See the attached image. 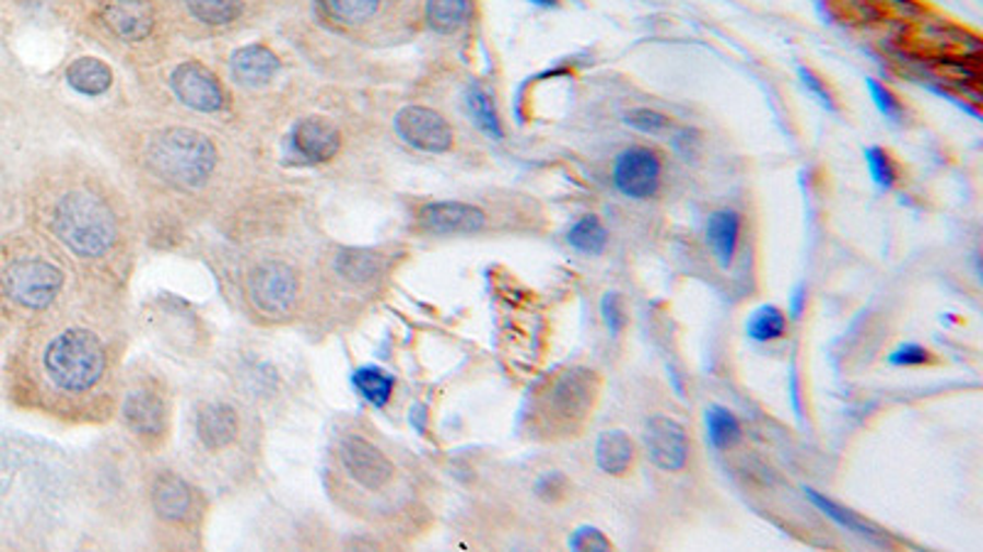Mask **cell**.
<instances>
[{
    "mask_svg": "<svg viewBox=\"0 0 983 552\" xmlns=\"http://www.w3.org/2000/svg\"><path fill=\"white\" fill-rule=\"evenodd\" d=\"M244 437L242 413L226 400H207L195 413V439L207 455H226Z\"/></svg>",
    "mask_w": 983,
    "mask_h": 552,
    "instance_id": "cell-9",
    "label": "cell"
},
{
    "mask_svg": "<svg viewBox=\"0 0 983 552\" xmlns=\"http://www.w3.org/2000/svg\"><path fill=\"white\" fill-rule=\"evenodd\" d=\"M396 130H399V136L406 143L433 155L448 153L455 138L448 120L438 110L425 106H406L403 110H399Z\"/></svg>",
    "mask_w": 983,
    "mask_h": 552,
    "instance_id": "cell-11",
    "label": "cell"
},
{
    "mask_svg": "<svg viewBox=\"0 0 983 552\" xmlns=\"http://www.w3.org/2000/svg\"><path fill=\"white\" fill-rule=\"evenodd\" d=\"M529 3L539 8H559L561 0H529Z\"/></svg>",
    "mask_w": 983,
    "mask_h": 552,
    "instance_id": "cell-41",
    "label": "cell"
},
{
    "mask_svg": "<svg viewBox=\"0 0 983 552\" xmlns=\"http://www.w3.org/2000/svg\"><path fill=\"white\" fill-rule=\"evenodd\" d=\"M382 270L384 263L374 250H342L335 258V273L352 287L374 285V280L382 275Z\"/></svg>",
    "mask_w": 983,
    "mask_h": 552,
    "instance_id": "cell-21",
    "label": "cell"
},
{
    "mask_svg": "<svg viewBox=\"0 0 983 552\" xmlns=\"http://www.w3.org/2000/svg\"><path fill=\"white\" fill-rule=\"evenodd\" d=\"M569 491V479L561 471H546V474L536 481V494L543 501H559Z\"/></svg>",
    "mask_w": 983,
    "mask_h": 552,
    "instance_id": "cell-38",
    "label": "cell"
},
{
    "mask_svg": "<svg viewBox=\"0 0 983 552\" xmlns=\"http://www.w3.org/2000/svg\"><path fill=\"white\" fill-rule=\"evenodd\" d=\"M929 359L932 356H929V351L925 347L902 344V347H898L896 351H892L888 361H890L892 366H922V364H927Z\"/></svg>",
    "mask_w": 983,
    "mask_h": 552,
    "instance_id": "cell-39",
    "label": "cell"
},
{
    "mask_svg": "<svg viewBox=\"0 0 983 552\" xmlns=\"http://www.w3.org/2000/svg\"><path fill=\"white\" fill-rule=\"evenodd\" d=\"M399 467L372 435L342 433L330 451V486L350 510H372L394 491Z\"/></svg>",
    "mask_w": 983,
    "mask_h": 552,
    "instance_id": "cell-4",
    "label": "cell"
},
{
    "mask_svg": "<svg viewBox=\"0 0 983 552\" xmlns=\"http://www.w3.org/2000/svg\"><path fill=\"white\" fill-rule=\"evenodd\" d=\"M745 329H748V337L754 341H774L787 334V317H784L780 307L762 305L760 309H754Z\"/></svg>",
    "mask_w": 983,
    "mask_h": 552,
    "instance_id": "cell-30",
    "label": "cell"
},
{
    "mask_svg": "<svg viewBox=\"0 0 983 552\" xmlns=\"http://www.w3.org/2000/svg\"><path fill=\"white\" fill-rule=\"evenodd\" d=\"M248 303L268 319H285L301 300V280L283 260H264L246 278Z\"/></svg>",
    "mask_w": 983,
    "mask_h": 552,
    "instance_id": "cell-7",
    "label": "cell"
},
{
    "mask_svg": "<svg viewBox=\"0 0 983 552\" xmlns=\"http://www.w3.org/2000/svg\"><path fill=\"white\" fill-rule=\"evenodd\" d=\"M866 86H868V92H870L873 104H876V108L880 110L882 116L890 118V120H902V116H905V108H902L900 98L892 94L886 84L876 82V79H866Z\"/></svg>",
    "mask_w": 983,
    "mask_h": 552,
    "instance_id": "cell-34",
    "label": "cell"
},
{
    "mask_svg": "<svg viewBox=\"0 0 983 552\" xmlns=\"http://www.w3.org/2000/svg\"><path fill=\"white\" fill-rule=\"evenodd\" d=\"M634 445L628 433L622 430H608L602 433L598 445H595V465L610 477H622L632 467Z\"/></svg>",
    "mask_w": 983,
    "mask_h": 552,
    "instance_id": "cell-20",
    "label": "cell"
},
{
    "mask_svg": "<svg viewBox=\"0 0 983 552\" xmlns=\"http://www.w3.org/2000/svg\"><path fill=\"white\" fill-rule=\"evenodd\" d=\"M124 331L92 307H52L27 322L10 359L17 406L67 423H104L121 394Z\"/></svg>",
    "mask_w": 983,
    "mask_h": 552,
    "instance_id": "cell-1",
    "label": "cell"
},
{
    "mask_svg": "<svg viewBox=\"0 0 983 552\" xmlns=\"http://www.w3.org/2000/svg\"><path fill=\"white\" fill-rule=\"evenodd\" d=\"M740 228H742V219L738 212L733 209H721V212H713L709 216L706 224V244L711 248L713 258L716 263L728 270L736 260L738 254V244H740Z\"/></svg>",
    "mask_w": 983,
    "mask_h": 552,
    "instance_id": "cell-18",
    "label": "cell"
},
{
    "mask_svg": "<svg viewBox=\"0 0 983 552\" xmlns=\"http://www.w3.org/2000/svg\"><path fill=\"white\" fill-rule=\"evenodd\" d=\"M565 238H569L571 248L585 256H600L608 248V228L602 226V221L595 214H585L575 221Z\"/></svg>",
    "mask_w": 983,
    "mask_h": 552,
    "instance_id": "cell-26",
    "label": "cell"
},
{
    "mask_svg": "<svg viewBox=\"0 0 983 552\" xmlns=\"http://www.w3.org/2000/svg\"><path fill=\"white\" fill-rule=\"evenodd\" d=\"M384 0H320V8L330 23L340 27H362L379 13Z\"/></svg>",
    "mask_w": 983,
    "mask_h": 552,
    "instance_id": "cell-24",
    "label": "cell"
},
{
    "mask_svg": "<svg viewBox=\"0 0 983 552\" xmlns=\"http://www.w3.org/2000/svg\"><path fill=\"white\" fill-rule=\"evenodd\" d=\"M67 273L47 246L33 236H10L0 244V313L33 322L62 297Z\"/></svg>",
    "mask_w": 983,
    "mask_h": 552,
    "instance_id": "cell-3",
    "label": "cell"
},
{
    "mask_svg": "<svg viewBox=\"0 0 983 552\" xmlns=\"http://www.w3.org/2000/svg\"><path fill=\"white\" fill-rule=\"evenodd\" d=\"M67 82H69V86L77 89L79 94L102 96L108 92V89H112L114 74H112V67L102 62V59L82 57L67 69Z\"/></svg>",
    "mask_w": 983,
    "mask_h": 552,
    "instance_id": "cell-23",
    "label": "cell"
},
{
    "mask_svg": "<svg viewBox=\"0 0 983 552\" xmlns=\"http://www.w3.org/2000/svg\"><path fill=\"white\" fill-rule=\"evenodd\" d=\"M98 20L118 43H143L155 30V8L151 0H102Z\"/></svg>",
    "mask_w": 983,
    "mask_h": 552,
    "instance_id": "cell-12",
    "label": "cell"
},
{
    "mask_svg": "<svg viewBox=\"0 0 983 552\" xmlns=\"http://www.w3.org/2000/svg\"><path fill=\"white\" fill-rule=\"evenodd\" d=\"M185 5L204 25H230L242 15L244 0H185Z\"/></svg>",
    "mask_w": 983,
    "mask_h": 552,
    "instance_id": "cell-29",
    "label": "cell"
},
{
    "mask_svg": "<svg viewBox=\"0 0 983 552\" xmlns=\"http://www.w3.org/2000/svg\"><path fill=\"white\" fill-rule=\"evenodd\" d=\"M804 494H807V498L811 501V504L817 506V508L821 510V514H827V516L833 520V524H839L841 528L851 530V533H856V536H861V538L870 540V543H878V545L886 543V536L880 533V528H876L873 524H868L866 518H861V516L856 514V510L839 506L836 501L827 498V496L819 494V491H814V489H804Z\"/></svg>",
    "mask_w": 983,
    "mask_h": 552,
    "instance_id": "cell-22",
    "label": "cell"
},
{
    "mask_svg": "<svg viewBox=\"0 0 983 552\" xmlns=\"http://www.w3.org/2000/svg\"><path fill=\"white\" fill-rule=\"evenodd\" d=\"M569 548L575 552H608L612 550V543L605 538L602 530L593 528V526H581L573 530V536L569 538Z\"/></svg>",
    "mask_w": 983,
    "mask_h": 552,
    "instance_id": "cell-36",
    "label": "cell"
},
{
    "mask_svg": "<svg viewBox=\"0 0 983 552\" xmlns=\"http://www.w3.org/2000/svg\"><path fill=\"white\" fill-rule=\"evenodd\" d=\"M644 449L654 467L662 471H681L689 461V437L677 420L667 415L650 418L644 427Z\"/></svg>",
    "mask_w": 983,
    "mask_h": 552,
    "instance_id": "cell-13",
    "label": "cell"
},
{
    "mask_svg": "<svg viewBox=\"0 0 983 552\" xmlns=\"http://www.w3.org/2000/svg\"><path fill=\"white\" fill-rule=\"evenodd\" d=\"M118 413L128 433L145 449H161L171 435V398L161 378L151 371L128 374L118 394Z\"/></svg>",
    "mask_w": 983,
    "mask_h": 552,
    "instance_id": "cell-6",
    "label": "cell"
},
{
    "mask_svg": "<svg viewBox=\"0 0 983 552\" xmlns=\"http://www.w3.org/2000/svg\"><path fill=\"white\" fill-rule=\"evenodd\" d=\"M151 508L165 528L177 533L195 530L204 510L200 494L175 471H161L151 481Z\"/></svg>",
    "mask_w": 983,
    "mask_h": 552,
    "instance_id": "cell-8",
    "label": "cell"
},
{
    "mask_svg": "<svg viewBox=\"0 0 983 552\" xmlns=\"http://www.w3.org/2000/svg\"><path fill=\"white\" fill-rule=\"evenodd\" d=\"M145 163L155 177L175 187H200L217 165L212 140L190 128H165L151 136L145 145Z\"/></svg>",
    "mask_w": 983,
    "mask_h": 552,
    "instance_id": "cell-5",
    "label": "cell"
},
{
    "mask_svg": "<svg viewBox=\"0 0 983 552\" xmlns=\"http://www.w3.org/2000/svg\"><path fill=\"white\" fill-rule=\"evenodd\" d=\"M706 435L711 447L716 449H730L736 447L742 437V427L738 418L723 406H711L706 410Z\"/></svg>",
    "mask_w": 983,
    "mask_h": 552,
    "instance_id": "cell-27",
    "label": "cell"
},
{
    "mask_svg": "<svg viewBox=\"0 0 983 552\" xmlns=\"http://www.w3.org/2000/svg\"><path fill=\"white\" fill-rule=\"evenodd\" d=\"M612 183L618 187V192L630 199H650L657 195L662 183V160L652 148L632 145L624 148L622 153L615 157L612 167Z\"/></svg>",
    "mask_w": 983,
    "mask_h": 552,
    "instance_id": "cell-10",
    "label": "cell"
},
{
    "mask_svg": "<svg viewBox=\"0 0 983 552\" xmlns=\"http://www.w3.org/2000/svg\"><path fill=\"white\" fill-rule=\"evenodd\" d=\"M804 307H807V287L799 285L797 290H794L792 300H789V317L799 319L804 315Z\"/></svg>",
    "mask_w": 983,
    "mask_h": 552,
    "instance_id": "cell-40",
    "label": "cell"
},
{
    "mask_svg": "<svg viewBox=\"0 0 983 552\" xmlns=\"http://www.w3.org/2000/svg\"><path fill=\"white\" fill-rule=\"evenodd\" d=\"M593 396H595L593 371L575 368L555 380L551 390V403L559 410L555 415L573 420L585 415V410L593 403Z\"/></svg>",
    "mask_w": 983,
    "mask_h": 552,
    "instance_id": "cell-17",
    "label": "cell"
},
{
    "mask_svg": "<svg viewBox=\"0 0 983 552\" xmlns=\"http://www.w3.org/2000/svg\"><path fill=\"white\" fill-rule=\"evenodd\" d=\"M465 102H468L470 116H472V120H475V124H478V128L482 130L484 136H490L492 140H502L504 138V130H502V124H500V116H496L492 96L484 92L482 86H478V84L470 86L468 96H465Z\"/></svg>",
    "mask_w": 983,
    "mask_h": 552,
    "instance_id": "cell-28",
    "label": "cell"
},
{
    "mask_svg": "<svg viewBox=\"0 0 983 552\" xmlns=\"http://www.w3.org/2000/svg\"><path fill=\"white\" fill-rule=\"evenodd\" d=\"M863 155H866L873 183L882 189H892V185L898 183V165H896V160L890 157L888 150L880 145H870V148H866V153Z\"/></svg>",
    "mask_w": 983,
    "mask_h": 552,
    "instance_id": "cell-32",
    "label": "cell"
},
{
    "mask_svg": "<svg viewBox=\"0 0 983 552\" xmlns=\"http://www.w3.org/2000/svg\"><path fill=\"white\" fill-rule=\"evenodd\" d=\"M295 153L311 163H327L342 148L340 130L323 118H307L293 130Z\"/></svg>",
    "mask_w": 983,
    "mask_h": 552,
    "instance_id": "cell-16",
    "label": "cell"
},
{
    "mask_svg": "<svg viewBox=\"0 0 983 552\" xmlns=\"http://www.w3.org/2000/svg\"><path fill=\"white\" fill-rule=\"evenodd\" d=\"M799 77H801V84L807 86V92H809L814 98H817V102H819L823 108L839 110L836 98H833V92H831V89L827 86V82H823V79H821L817 72H811V69H807V67H799Z\"/></svg>",
    "mask_w": 983,
    "mask_h": 552,
    "instance_id": "cell-37",
    "label": "cell"
},
{
    "mask_svg": "<svg viewBox=\"0 0 983 552\" xmlns=\"http://www.w3.org/2000/svg\"><path fill=\"white\" fill-rule=\"evenodd\" d=\"M472 15V0H429L425 20L435 33H455Z\"/></svg>",
    "mask_w": 983,
    "mask_h": 552,
    "instance_id": "cell-25",
    "label": "cell"
},
{
    "mask_svg": "<svg viewBox=\"0 0 983 552\" xmlns=\"http://www.w3.org/2000/svg\"><path fill=\"white\" fill-rule=\"evenodd\" d=\"M624 124L647 136H659L671 130V118L659 114L654 108H632L624 114Z\"/></svg>",
    "mask_w": 983,
    "mask_h": 552,
    "instance_id": "cell-33",
    "label": "cell"
},
{
    "mask_svg": "<svg viewBox=\"0 0 983 552\" xmlns=\"http://www.w3.org/2000/svg\"><path fill=\"white\" fill-rule=\"evenodd\" d=\"M37 219L52 240L79 260L102 263L121 244V216L102 189L65 179L39 197Z\"/></svg>",
    "mask_w": 983,
    "mask_h": 552,
    "instance_id": "cell-2",
    "label": "cell"
},
{
    "mask_svg": "<svg viewBox=\"0 0 983 552\" xmlns=\"http://www.w3.org/2000/svg\"><path fill=\"white\" fill-rule=\"evenodd\" d=\"M419 221L425 231L438 236L450 234H478L488 224V216L480 207L465 202H431L419 212Z\"/></svg>",
    "mask_w": 983,
    "mask_h": 552,
    "instance_id": "cell-15",
    "label": "cell"
},
{
    "mask_svg": "<svg viewBox=\"0 0 983 552\" xmlns=\"http://www.w3.org/2000/svg\"><path fill=\"white\" fill-rule=\"evenodd\" d=\"M352 384H354L356 390H360L362 398L370 400V403L376 406V408H382V406L389 403V398L394 394V378L386 376L384 371H379V368L356 371L354 378H352Z\"/></svg>",
    "mask_w": 983,
    "mask_h": 552,
    "instance_id": "cell-31",
    "label": "cell"
},
{
    "mask_svg": "<svg viewBox=\"0 0 983 552\" xmlns=\"http://www.w3.org/2000/svg\"><path fill=\"white\" fill-rule=\"evenodd\" d=\"M173 92L185 106L202 110V114H214V110L224 108L226 102L220 79L200 62H185L175 69Z\"/></svg>",
    "mask_w": 983,
    "mask_h": 552,
    "instance_id": "cell-14",
    "label": "cell"
},
{
    "mask_svg": "<svg viewBox=\"0 0 983 552\" xmlns=\"http://www.w3.org/2000/svg\"><path fill=\"white\" fill-rule=\"evenodd\" d=\"M278 59L271 52V49L264 45H248L242 47L239 52L232 57V69L236 79H242L244 84L251 86H261L268 84L278 72Z\"/></svg>",
    "mask_w": 983,
    "mask_h": 552,
    "instance_id": "cell-19",
    "label": "cell"
},
{
    "mask_svg": "<svg viewBox=\"0 0 983 552\" xmlns=\"http://www.w3.org/2000/svg\"><path fill=\"white\" fill-rule=\"evenodd\" d=\"M600 315L602 322L608 327L612 337L622 334V329L628 327V313H624L622 297L618 293H605L600 300Z\"/></svg>",
    "mask_w": 983,
    "mask_h": 552,
    "instance_id": "cell-35",
    "label": "cell"
}]
</instances>
